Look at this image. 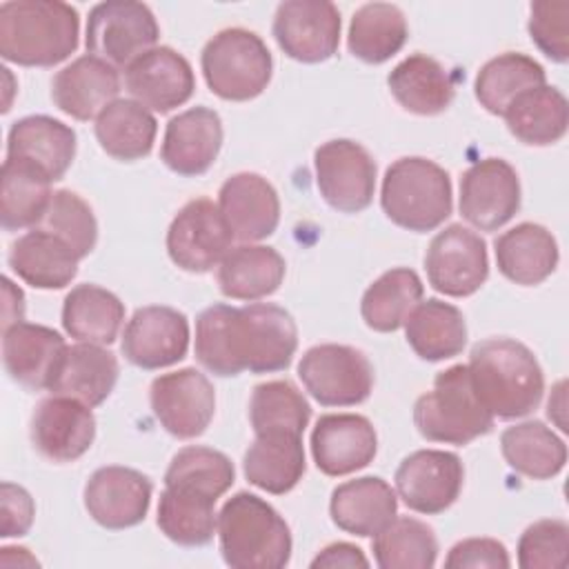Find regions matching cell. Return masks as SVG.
I'll return each instance as SVG.
<instances>
[{
    "label": "cell",
    "mask_w": 569,
    "mask_h": 569,
    "mask_svg": "<svg viewBox=\"0 0 569 569\" xmlns=\"http://www.w3.org/2000/svg\"><path fill=\"white\" fill-rule=\"evenodd\" d=\"M118 371V358L102 345H67L47 389L51 396L73 398L93 409L113 391Z\"/></svg>",
    "instance_id": "cell-24"
},
{
    "label": "cell",
    "mask_w": 569,
    "mask_h": 569,
    "mask_svg": "<svg viewBox=\"0 0 569 569\" xmlns=\"http://www.w3.org/2000/svg\"><path fill=\"white\" fill-rule=\"evenodd\" d=\"M545 80L547 76L540 62L525 53L507 51L480 67L473 93L489 113L502 116L520 93L547 84Z\"/></svg>",
    "instance_id": "cell-40"
},
{
    "label": "cell",
    "mask_w": 569,
    "mask_h": 569,
    "mask_svg": "<svg viewBox=\"0 0 569 569\" xmlns=\"http://www.w3.org/2000/svg\"><path fill=\"white\" fill-rule=\"evenodd\" d=\"M124 358L140 369H162L180 362L189 349V320L167 305L133 311L122 333Z\"/></svg>",
    "instance_id": "cell-17"
},
{
    "label": "cell",
    "mask_w": 569,
    "mask_h": 569,
    "mask_svg": "<svg viewBox=\"0 0 569 569\" xmlns=\"http://www.w3.org/2000/svg\"><path fill=\"white\" fill-rule=\"evenodd\" d=\"M93 129L107 156L122 162H133L151 153L158 122L140 102L116 98L98 113Z\"/></svg>",
    "instance_id": "cell-35"
},
{
    "label": "cell",
    "mask_w": 569,
    "mask_h": 569,
    "mask_svg": "<svg viewBox=\"0 0 569 569\" xmlns=\"http://www.w3.org/2000/svg\"><path fill=\"white\" fill-rule=\"evenodd\" d=\"M371 549L382 569H429L438 558V538L427 522L396 516L373 536Z\"/></svg>",
    "instance_id": "cell-43"
},
{
    "label": "cell",
    "mask_w": 569,
    "mask_h": 569,
    "mask_svg": "<svg viewBox=\"0 0 569 569\" xmlns=\"http://www.w3.org/2000/svg\"><path fill=\"white\" fill-rule=\"evenodd\" d=\"M51 180L36 167L4 158L2 164V191H0V218L4 231H18L36 227L51 200Z\"/></svg>",
    "instance_id": "cell-42"
},
{
    "label": "cell",
    "mask_w": 569,
    "mask_h": 569,
    "mask_svg": "<svg viewBox=\"0 0 569 569\" xmlns=\"http://www.w3.org/2000/svg\"><path fill=\"white\" fill-rule=\"evenodd\" d=\"M80 16L60 0L0 4V56L20 67H53L78 49Z\"/></svg>",
    "instance_id": "cell-3"
},
{
    "label": "cell",
    "mask_w": 569,
    "mask_h": 569,
    "mask_svg": "<svg viewBox=\"0 0 569 569\" xmlns=\"http://www.w3.org/2000/svg\"><path fill=\"white\" fill-rule=\"evenodd\" d=\"M393 480L398 496L411 511L436 516L458 500L465 467L451 451L420 449L400 462Z\"/></svg>",
    "instance_id": "cell-16"
},
{
    "label": "cell",
    "mask_w": 569,
    "mask_h": 569,
    "mask_svg": "<svg viewBox=\"0 0 569 569\" xmlns=\"http://www.w3.org/2000/svg\"><path fill=\"white\" fill-rule=\"evenodd\" d=\"M311 567L313 569H320V567H329V569H336V567H369V560L365 558L362 549L351 545V542H333L329 547H325L313 560H311Z\"/></svg>",
    "instance_id": "cell-52"
},
{
    "label": "cell",
    "mask_w": 569,
    "mask_h": 569,
    "mask_svg": "<svg viewBox=\"0 0 569 569\" xmlns=\"http://www.w3.org/2000/svg\"><path fill=\"white\" fill-rule=\"evenodd\" d=\"M96 438V418L91 407L49 396L38 402L31 416V442L40 456L51 462H73L89 451Z\"/></svg>",
    "instance_id": "cell-20"
},
{
    "label": "cell",
    "mask_w": 569,
    "mask_h": 569,
    "mask_svg": "<svg viewBox=\"0 0 569 569\" xmlns=\"http://www.w3.org/2000/svg\"><path fill=\"white\" fill-rule=\"evenodd\" d=\"M407 36L409 27L400 7L389 2H369L353 13L347 47L358 60L380 64L405 47Z\"/></svg>",
    "instance_id": "cell-39"
},
{
    "label": "cell",
    "mask_w": 569,
    "mask_h": 569,
    "mask_svg": "<svg viewBox=\"0 0 569 569\" xmlns=\"http://www.w3.org/2000/svg\"><path fill=\"white\" fill-rule=\"evenodd\" d=\"M378 451L373 425L358 413L320 416L311 431V456L325 476H347L365 469Z\"/></svg>",
    "instance_id": "cell-21"
},
{
    "label": "cell",
    "mask_w": 569,
    "mask_h": 569,
    "mask_svg": "<svg viewBox=\"0 0 569 569\" xmlns=\"http://www.w3.org/2000/svg\"><path fill=\"white\" fill-rule=\"evenodd\" d=\"M409 347L422 360L438 362L458 356L467 345V325L458 307L429 298L418 302L405 320Z\"/></svg>",
    "instance_id": "cell-34"
},
{
    "label": "cell",
    "mask_w": 569,
    "mask_h": 569,
    "mask_svg": "<svg viewBox=\"0 0 569 569\" xmlns=\"http://www.w3.org/2000/svg\"><path fill=\"white\" fill-rule=\"evenodd\" d=\"M500 273L525 287L547 280L558 264V244L549 229L536 222H520L500 233L493 242Z\"/></svg>",
    "instance_id": "cell-30"
},
{
    "label": "cell",
    "mask_w": 569,
    "mask_h": 569,
    "mask_svg": "<svg viewBox=\"0 0 569 569\" xmlns=\"http://www.w3.org/2000/svg\"><path fill=\"white\" fill-rule=\"evenodd\" d=\"M160 27L153 11L136 0H107L87 18V51L116 69H127L138 56L153 49Z\"/></svg>",
    "instance_id": "cell-8"
},
{
    "label": "cell",
    "mask_w": 569,
    "mask_h": 569,
    "mask_svg": "<svg viewBox=\"0 0 569 569\" xmlns=\"http://www.w3.org/2000/svg\"><path fill=\"white\" fill-rule=\"evenodd\" d=\"M218 209L233 238L242 242H258L271 236L280 222L278 191L267 178L251 171L236 173L222 182Z\"/></svg>",
    "instance_id": "cell-23"
},
{
    "label": "cell",
    "mask_w": 569,
    "mask_h": 569,
    "mask_svg": "<svg viewBox=\"0 0 569 569\" xmlns=\"http://www.w3.org/2000/svg\"><path fill=\"white\" fill-rule=\"evenodd\" d=\"M298 378L322 407H351L369 398L373 367L369 358L349 345H316L298 362Z\"/></svg>",
    "instance_id": "cell-9"
},
{
    "label": "cell",
    "mask_w": 569,
    "mask_h": 569,
    "mask_svg": "<svg viewBox=\"0 0 569 569\" xmlns=\"http://www.w3.org/2000/svg\"><path fill=\"white\" fill-rule=\"evenodd\" d=\"M387 84L398 104L418 116L442 113L456 96L449 71L425 53H413L398 62L387 76Z\"/></svg>",
    "instance_id": "cell-32"
},
{
    "label": "cell",
    "mask_w": 569,
    "mask_h": 569,
    "mask_svg": "<svg viewBox=\"0 0 569 569\" xmlns=\"http://www.w3.org/2000/svg\"><path fill=\"white\" fill-rule=\"evenodd\" d=\"M200 67L207 87L218 98L244 102L267 89L273 60L258 33L231 27L218 31L204 44Z\"/></svg>",
    "instance_id": "cell-7"
},
{
    "label": "cell",
    "mask_w": 569,
    "mask_h": 569,
    "mask_svg": "<svg viewBox=\"0 0 569 569\" xmlns=\"http://www.w3.org/2000/svg\"><path fill=\"white\" fill-rule=\"evenodd\" d=\"M124 87L142 107L167 113L193 96L196 78L182 53L153 47L124 69Z\"/></svg>",
    "instance_id": "cell-19"
},
{
    "label": "cell",
    "mask_w": 569,
    "mask_h": 569,
    "mask_svg": "<svg viewBox=\"0 0 569 569\" xmlns=\"http://www.w3.org/2000/svg\"><path fill=\"white\" fill-rule=\"evenodd\" d=\"M2 289H4V322H2V327L9 322V318H11V309H16L20 316L24 313V296H22V291L9 280V278H2Z\"/></svg>",
    "instance_id": "cell-53"
},
{
    "label": "cell",
    "mask_w": 569,
    "mask_h": 569,
    "mask_svg": "<svg viewBox=\"0 0 569 569\" xmlns=\"http://www.w3.org/2000/svg\"><path fill=\"white\" fill-rule=\"evenodd\" d=\"M80 256L58 236L33 227L9 251L11 271L36 289H62L78 273Z\"/></svg>",
    "instance_id": "cell-29"
},
{
    "label": "cell",
    "mask_w": 569,
    "mask_h": 569,
    "mask_svg": "<svg viewBox=\"0 0 569 569\" xmlns=\"http://www.w3.org/2000/svg\"><path fill=\"white\" fill-rule=\"evenodd\" d=\"M64 338L44 325L16 322L2 329V362L11 380L27 389H47L64 351Z\"/></svg>",
    "instance_id": "cell-27"
},
{
    "label": "cell",
    "mask_w": 569,
    "mask_h": 569,
    "mask_svg": "<svg viewBox=\"0 0 569 569\" xmlns=\"http://www.w3.org/2000/svg\"><path fill=\"white\" fill-rule=\"evenodd\" d=\"M513 138L531 147H547L567 133L569 107L560 89L542 84L520 93L502 113Z\"/></svg>",
    "instance_id": "cell-36"
},
{
    "label": "cell",
    "mask_w": 569,
    "mask_h": 569,
    "mask_svg": "<svg viewBox=\"0 0 569 569\" xmlns=\"http://www.w3.org/2000/svg\"><path fill=\"white\" fill-rule=\"evenodd\" d=\"M467 367L478 400L493 418H522L542 400V369L531 349L513 338H487L473 345Z\"/></svg>",
    "instance_id": "cell-2"
},
{
    "label": "cell",
    "mask_w": 569,
    "mask_h": 569,
    "mask_svg": "<svg viewBox=\"0 0 569 569\" xmlns=\"http://www.w3.org/2000/svg\"><path fill=\"white\" fill-rule=\"evenodd\" d=\"M284 258L264 244H238L218 264V287L231 300H260L271 296L284 280Z\"/></svg>",
    "instance_id": "cell-31"
},
{
    "label": "cell",
    "mask_w": 569,
    "mask_h": 569,
    "mask_svg": "<svg viewBox=\"0 0 569 569\" xmlns=\"http://www.w3.org/2000/svg\"><path fill=\"white\" fill-rule=\"evenodd\" d=\"M511 565L502 542L493 538H467L449 549L445 560L447 569H507Z\"/></svg>",
    "instance_id": "cell-50"
},
{
    "label": "cell",
    "mask_w": 569,
    "mask_h": 569,
    "mask_svg": "<svg viewBox=\"0 0 569 569\" xmlns=\"http://www.w3.org/2000/svg\"><path fill=\"white\" fill-rule=\"evenodd\" d=\"M500 451L513 471L533 480L558 476L567 462L565 442L540 420L507 427L500 436Z\"/></svg>",
    "instance_id": "cell-38"
},
{
    "label": "cell",
    "mask_w": 569,
    "mask_h": 569,
    "mask_svg": "<svg viewBox=\"0 0 569 569\" xmlns=\"http://www.w3.org/2000/svg\"><path fill=\"white\" fill-rule=\"evenodd\" d=\"M569 560V525L547 518L529 525L518 540V565L522 569H562Z\"/></svg>",
    "instance_id": "cell-48"
},
{
    "label": "cell",
    "mask_w": 569,
    "mask_h": 569,
    "mask_svg": "<svg viewBox=\"0 0 569 569\" xmlns=\"http://www.w3.org/2000/svg\"><path fill=\"white\" fill-rule=\"evenodd\" d=\"M149 400L158 422L182 440L204 433L216 413L213 385L193 367L153 378Z\"/></svg>",
    "instance_id": "cell-13"
},
{
    "label": "cell",
    "mask_w": 569,
    "mask_h": 569,
    "mask_svg": "<svg viewBox=\"0 0 569 569\" xmlns=\"http://www.w3.org/2000/svg\"><path fill=\"white\" fill-rule=\"evenodd\" d=\"M273 38L293 60L316 64L329 60L340 42V11L327 0H287L273 16Z\"/></svg>",
    "instance_id": "cell-14"
},
{
    "label": "cell",
    "mask_w": 569,
    "mask_h": 569,
    "mask_svg": "<svg viewBox=\"0 0 569 569\" xmlns=\"http://www.w3.org/2000/svg\"><path fill=\"white\" fill-rule=\"evenodd\" d=\"M216 502L182 489L164 487L158 502V527L176 545L202 547L218 529Z\"/></svg>",
    "instance_id": "cell-45"
},
{
    "label": "cell",
    "mask_w": 569,
    "mask_h": 569,
    "mask_svg": "<svg viewBox=\"0 0 569 569\" xmlns=\"http://www.w3.org/2000/svg\"><path fill=\"white\" fill-rule=\"evenodd\" d=\"M425 269L436 291L451 298L471 296L489 276L487 244L476 231L462 224H449L429 242Z\"/></svg>",
    "instance_id": "cell-12"
},
{
    "label": "cell",
    "mask_w": 569,
    "mask_h": 569,
    "mask_svg": "<svg viewBox=\"0 0 569 569\" xmlns=\"http://www.w3.org/2000/svg\"><path fill=\"white\" fill-rule=\"evenodd\" d=\"M425 287L413 269L396 267L367 287L360 302L362 320L369 329L389 333L405 325L411 309L422 300Z\"/></svg>",
    "instance_id": "cell-41"
},
{
    "label": "cell",
    "mask_w": 569,
    "mask_h": 569,
    "mask_svg": "<svg viewBox=\"0 0 569 569\" xmlns=\"http://www.w3.org/2000/svg\"><path fill=\"white\" fill-rule=\"evenodd\" d=\"M151 480L120 465L96 469L84 485V509L104 529H127L144 520L151 502Z\"/></svg>",
    "instance_id": "cell-18"
},
{
    "label": "cell",
    "mask_w": 569,
    "mask_h": 569,
    "mask_svg": "<svg viewBox=\"0 0 569 569\" xmlns=\"http://www.w3.org/2000/svg\"><path fill=\"white\" fill-rule=\"evenodd\" d=\"M233 462L222 451L191 445L171 458L164 473V487L182 489L216 502L233 485Z\"/></svg>",
    "instance_id": "cell-44"
},
{
    "label": "cell",
    "mask_w": 569,
    "mask_h": 569,
    "mask_svg": "<svg viewBox=\"0 0 569 569\" xmlns=\"http://www.w3.org/2000/svg\"><path fill=\"white\" fill-rule=\"evenodd\" d=\"M460 213L480 231H496L520 209V180L502 158H482L460 178Z\"/></svg>",
    "instance_id": "cell-15"
},
{
    "label": "cell",
    "mask_w": 569,
    "mask_h": 569,
    "mask_svg": "<svg viewBox=\"0 0 569 569\" xmlns=\"http://www.w3.org/2000/svg\"><path fill=\"white\" fill-rule=\"evenodd\" d=\"M244 478L267 491L282 496L291 491L307 469L302 436L296 433H260L244 451Z\"/></svg>",
    "instance_id": "cell-33"
},
{
    "label": "cell",
    "mask_w": 569,
    "mask_h": 569,
    "mask_svg": "<svg viewBox=\"0 0 569 569\" xmlns=\"http://www.w3.org/2000/svg\"><path fill=\"white\" fill-rule=\"evenodd\" d=\"M0 536L11 538V536H24L36 516V505L33 498L29 496L27 489L13 482H2V493H0Z\"/></svg>",
    "instance_id": "cell-51"
},
{
    "label": "cell",
    "mask_w": 569,
    "mask_h": 569,
    "mask_svg": "<svg viewBox=\"0 0 569 569\" xmlns=\"http://www.w3.org/2000/svg\"><path fill=\"white\" fill-rule=\"evenodd\" d=\"M222 147V120L209 107H191L167 122L160 158L178 176H202Z\"/></svg>",
    "instance_id": "cell-22"
},
{
    "label": "cell",
    "mask_w": 569,
    "mask_h": 569,
    "mask_svg": "<svg viewBox=\"0 0 569 569\" xmlns=\"http://www.w3.org/2000/svg\"><path fill=\"white\" fill-rule=\"evenodd\" d=\"M296 349L298 327L291 313L271 302L211 305L196 318V358L222 378L282 371Z\"/></svg>",
    "instance_id": "cell-1"
},
{
    "label": "cell",
    "mask_w": 569,
    "mask_h": 569,
    "mask_svg": "<svg viewBox=\"0 0 569 569\" xmlns=\"http://www.w3.org/2000/svg\"><path fill=\"white\" fill-rule=\"evenodd\" d=\"M2 551V565H7V567H11V560H9V556L13 553V547H2L0 549ZM16 551H20L18 553V567L20 565H38V560L33 558V556H29V549H24V547H16Z\"/></svg>",
    "instance_id": "cell-54"
},
{
    "label": "cell",
    "mask_w": 569,
    "mask_h": 569,
    "mask_svg": "<svg viewBox=\"0 0 569 569\" xmlns=\"http://www.w3.org/2000/svg\"><path fill=\"white\" fill-rule=\"evenodd\" d=\"M118 91V69L91 53L60 69L51 82L53 104L76 120L98 118V113L116 100Z\"/></svg>",
    "instance_id": "cell-25"
},
{
    "label": "cell",
    "mask_w": 569,
    "mask_h": 569,
    "mask_svg": "<svg viewBox=\"0 0 569 569\" xmlns=\"http://www.w3.org/2000/svg\"><path fill=\"white\" fill-rule=\"evenodd\" d=\"M124 320L120 298L98 284L73 287L62 302V327L78 342L111 345Z\"/></svg>",
    "instance_id": "cell-37"
},
{
    "label": "cell",
    "mask_w": 569,
    "mask_h": 569,
    "mask_svg": "<svg viewBox=\"0 0 569 569\" xmlns=\"http://www.w3.org/2000/svg\"><path fill=\"white\" fill-rule=\"evenodd\" d=\"M413 425L431 442L467 445L491 431L493 416L478 400L469 367L453 365L440 371L433 389L416 400Z\"/></svg>",
    "instance_id": "cell-6"
},
{
    "label": "cell",
    "mask_w": 569,
    "mask_h": 569,
    "mask_svg": "<svg viewBox=\"0 0 569 569\" xmlns=\"http://www.w3.org/2000/svg\"><path fill=\"white\" fill-rule=\"evenodd\" d=\"M338 529L369 538L398 516V498L391 485L378 476H362L338 485L329 502Z\"/></svg>",
    "instance_id": "cell-28"
},
{
    "label": "cell",
    "mask_w": 569,
    "mask_h": 569,
    "mask_svg": "<svg viewBox=\"0 0 569 569\" xmlns=\"http://www.w3.org/2000/svg\"><path fill=\"white\" fill-rule=\"evenodd\" d=\"M311 407L289 380H269L253 389L249 420L253 433H296L309 425Z\"/></svg>",
    "instance_id": "cell-46"
},
{
    "label": "cell",
    "mask_w": 569,
    "mask_h": 569,
    "mask_svg": "<svg viewBox=\"0 0 569 569\" xmlns=\"http://www.w3.org/2000/svg\"><path fill=\"white\" fill-rule=\"evenodd\" d=\"M316 184L325 202L340 213L367 209L376 191V162L371 153L347 138L329 140L313 153Z\"/></svg>",
    "instance_id": "cell-10"
},
{
    "label": "cell",
    "mask_w": 569,
    "mask_h": 569,
    "mask_svg": "<svg viewBox=\"0 0 569 569\" xmlns=\"http://www.w3.org/2000/svg\"><path fill=\"white\" fill-rule=\"evenodd\" d=\"M529 36L536 47L556 62L569 58V2L538 0L531 4Z\"/></svg>",
    "instance_id": "cell-49"
},
{
    "label": "cell",
    "mask_w": 569,
    "mask_h": 569,
    "mask_svg": "<svg viewBox=\"0 0 569 569\" xmlns=\"http://www.w3.org/2000/svg\"><path fill=\"white\" fill-rule=\"evenodd\" d=\"M7 158L22 160L56 182L76 158V131L51 116L20 118L9 129Z\"/></svg>",
    "instance_id": "cell-26"
},
{
    "label": "cell",
    "mask_w": 569,
    "mask_h": 569,
    "mask_svg": "<svg viewBox=\"0 0 569 569\" xmlns=\"http://www.w3.org/2000/svg\"><path fill=\"white\" fill-rule=\"evenodd\" d=\"M233 240V231L218 204L209 198H196L171 220L167 231V253L180 269L207 273L222 262Z\"/></svg>",
    "instance_id": "cell-11"
},
{
    "label": "cell",
    "mask_w": 569,
    "mask_h": 569,
    "mask_svg": "<svg viewBox=\"0 0 569 569\" xmlns=\"http://www.w3.org/2000/svg\"><path fill=\"white\" fill-rule=\"evenodd\" d=\"M36 227L62 238L80 260L89 256L98 242V222L91 207L69 189L53 191Z\"/></svg>",
    "instance_id": "cell-47"
},
{
    "label": "cell",
    "mask_w": 569,
    "mask_h": 569,
    "mask_svg": "<svg viewBox=\"0 0 569 569\" xmlns=\"http://www.w3.org/2000/svg\"><path fill=\"white\" fill-rule=\"evenodd\" d=\"M222 558L233 569H282L291 558V531L262 498L240 491L218 513Z\"/></svg>",
    "instance_id": "cell-4"
},
{
    "label": "cell",
    "mask_w": 569,
    "mask_h": 569,
    "mask_svg": "<svg viewBox=\"0 0 569 569\" xmlns=\"http://www.w3.org/2000/svg\"><path fill=\"white\" fill-rule=\"evenodd\" d=\"M380 204L398 227L416 233L431 231L453 209L449 173L433 160L420 156L398 158L385 171Z\"/></svg>",
    "instance_id": "cell-5"
}]
</instances>
